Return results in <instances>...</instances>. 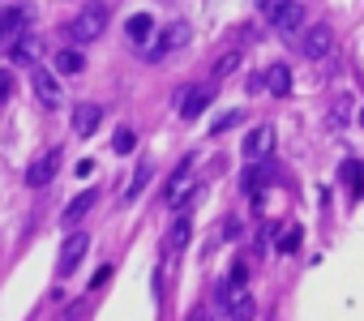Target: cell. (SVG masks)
I'll use <instances>...</instances> for the list:
<instances>
[{"mask_svg": "<svg viewBox=\"0 0 364 321\" xmlns=\"http://www.w3.org/2000/svg\"><path fill=\"white\" fill-rule=\"evenodd\" d=\"M107 31V5H86L73 22H69V43H95L99 35Z\"/></svg>", "mask_w": 364, "mask_h": 321, "instance_id": "obj_1", "label": "cell"}, {"mask_svg": "<svg viewBox=\"0 0 364 321\" xmlns=\"http://www.w3.org/2000/svg\"><path fill=\"white\" fill-rule=\"evenodd\" d=\"M219 308H223L228 317H253L257 304H253L249 283H245V278H228V283L219 287Z\"/></svg>", "mask_w": 364, "mask_h": 321, "instance_id": "obj_2", "label": "cell"}, {"mask_svg": "<svg viewBox=\"0 0 364 321\" xmlns=\"http://www.w3.org/2000/svg\"><path fill=\"white\" fill-rule=\"evenodd\" d=\"M266 18H270V26L279 35H291V31H300L304 9L296 5V0H266Z\"/></svg>", "mask_w": 364, "mask_h": 321, "instance_id": "obj_3", "label": "cell"}, {"mask_svg": "<svg viewBox=\"0 0 364 321\" xmlns=\"http://www.w3.org/2000/svg\"><path fill=\"white\" fill-rule=\"evenodd\" d=\"M270 154H274V124H257L249 133V141H245V163L257 168V163H266Z\"/></svg>", "mask_w": 364, "mask_h": 321, "instance_id": "obj_4", "label": "cell"}, {"mask_svg": "<svg viewBox=\"0 0 364 321\" xmlns=\"http://www.w3.org/2000/svg\"><path fill=\"white\" fill-rule=\"evenodd\" d=\"M26 22H31L26 5H5L0 9V43H14L18 35H26Z\"/></svg>", "mask_w": 364, "mask_h": 321, "instance_id": "obj_5", "label": "cell"}, {"mask_svg": "<svg viewBox=\"0 0 364 321\" xmlns=\"http://www.w3.org/2000/svg\"><path fill=\"white\" fill-rule=\"evenodd\" d=\"M56 168H60V146H52L48 154H39L35 163L26 168V185H31V189H43V185L56 176Z\"/></svg>", "mask_w": 364, "mask_h": 321, "instance_id": "obj_6", "label": "cell"}, {"mask_svg": "<svg viewBox=\"0 0 364 321\" xmlns=\"http://www.w3.org/2000/svg\"><path fill=\"white\" fill-rule=\"evenodd\" d=\"M300 48H304V56H309V60H321V56H330V52H334V31L321 22V26H313V31L304 35V43H300Z\"/></svg>", "mask_w": 364, "mask_h": 321, "instance_id": "obj_7", "label": "cell"}, {"mask_svg": "<svg viewBox=\"0 0 364 321\" xmlns=\"http://www.w3.org/2000/svg\"><path fill=\"white\" fill-rule=\"evenodd\" d=\"M210 94H215V86H189V90H180V99H176V107H180V116L185 120H193L206 103H210Z\"/></svg>", "mask_w": 364, "mask_h": 321, "instance_id": "obj_8", "label": "cell"}, {"mask_svg": "<svg viewBox=\"0 0 364 321\" xmlns=\"http://www.w3.org/2000/svg\"><path fill=\"white\" fill-rule=\"evenodd\" d=\"M86 249H90V240H86V236H69V240H65V253H60V261H56V274H60V278H69V274L77 270V261L86 257Z\"/></svg>", "mask_w": 364, "mask_h": 321, "instance_id": "obj_9", "label": "cell"}, {"mask_svg": "<svg viewBox=\"0 0 364 321\" xmlns=\"http://www.w3.org/2000/svg\"><path fill=\"white\" fill-rule=\"evenodd\" d=\"M185 39H189V26H185V22H171V26H167V31L159 35V43H154V48H150L146 56H150V60H163L167 52H176V48L185 43Z\"/></svg>", "mask_w": 364, "mask_h": 321, "instance_id": "obj_10", "label": "cell"}, {"mask_svg": "<svg viewBox=\"0 0 364 321\" xmlns=\"http://www.w3.org/2000/svg\"><path fill=\"white\" fill-rule=\"evenodd\" d=\"M99 120H103V107L99 103H77L73 107V133L77 137H90L99 129Z\"/></svg>", "mask_w": 364, "mask_h": 321, "instance_id": "obj_11", "label": "cell"}, {"mask_svg": "<svg viewBox=\"0 0 364 321\" xmlns=\"http://www.w3.org/2000/svg\"><path fill=\"white\" fill-rule=\"evenodd\" d=\"M9 56H14V65H35V56H39V39H35V35H18V39L9 43Z\"/></svg>", "mask_w": 364, "mask_h": 321, "instance_id": "obj_12", "label": "cell"}, {"mask_svg": "<svg viewBox=\"0 0 364 321\" xmlns=\"http://www.w3.org/2000/svg\"><path fill=\"white\" fill-rule=\"evenodd\" d=\"M35 94H39L48 107H56V103H60V82H56L52 73H43V69H39V73H35Z\"/></svg>", "mask_w": 364, "mask_h": 321, "instance_id": "obj_13", "label": "cell"}, {"mask_svg": "<svg viewBox=\"0 0 364 321\" xmlns=\"http://www.w3.org/2000/svg\"><path fill=\"white\" fill-rule=\"evenodd\" d=\"M266 90H270V94H287V90H291V69H287V65H274V69L266 73Z\"/></svg>", "mask_w": 364, "mask_h": 321, "instance_id": "obj_14", "label": "cell"}, {"mask_svg": "<svg viewBox=\"0 0 364 321\" xmlns=\"http://www.w3.org/2000/svg\"><path fill=\"white\" fill-rule=\"evenodd\" d=\"M185 189H189V158H185V163L176 168V176H171V185H167V202L176 206V202H180V193H185Z\"/></svg>", "mask_w": 364, "mask_h": 321, "instance_id": "obj_15", "label": "cell"}, {"mask_svg": "<svg viewBox=\"0 0 364 321\" xmlns=\"http://www.w3.org/2000/svg\"><path fill=\"white\" fill-rule=\"evenodd\" d=\"M146 180H150V158H141V163L133 168V180H129V189H124V197H137V193L146 189Z\"/></svg>", "mask_w": 364, "mask_h": 321, "instance_id": "obj_16", "label": "cell"}, {"mask_svg": "<svg viewBox=\"0 0 364 321\" xmlns=\"http://www.w3.org/2000/svg\"><path fill=\"white\" fill-rule=\"evenodd\" d=\"M90 206H95V193H82V197H73V202H69V210H65L60 219H65V223H77Z\"/></svg>", "mask_w": 364, "mask_h": 321, "instance_id": "obj_17", "label": "cell"}, {"mask_svg": "<svg viewBox=\"0 0 364 321\" xmlns=\"http://www.w3.org/2000/svg\"><path fill=\"white\" fill-rule=\"evenodd\" d=\"M343 180H347V189L360 197V193H364V163H343Z\"/></svg>", "mask_w": 364, "mask_h": 321, "instance_id": "obj_18", "label": "cell"}, {"mask_svg": "<svg viewBox=\"0 0 364 321\" xmlns=\"http://www.w3.org/2000/svg\"><path fill=\"white\" fill-rule=\"evenodd\" d=\"M82 65H86V60H82V52H73V48L56 56V69H60V73H82Z\"/></svg>", "mask_w": 364, "mask_h": 321, "instance_id": "obj_19", "label": "cell"}, {"mask_svg": "<svg viewBox=\"0 0 364 321\" xmlns=\"http://www.w3.org/2000/svg\"><path fill=\"white\" fill-rule=\"evenodd\" d=\"M185 240H189V219H176V227H171V236H167V253H176Z\"/></svg>", "mask_w": 364, "mask_h": 321, "instance_id": "obj_20", "label": "cell"}, {"mask_svg": "<svg viewBox=\"0 0 364 321\" xmlns=\"http://www.w3.org/2000/svg\"><path fill=\"white\" fill-rule=\"evenodd\" d=\"M296 244H300V227L291 223V227L279 232V253H296Z\"/></svg>", "mask_w": 364, "mask_h": 321, "instance_id": "obj_21", "label": "cell"}, {"mask_svg": "<svg viewBox=\"0 0 364 321\" xmlns=\"http://www.w3.org/2000/svg\"><path fill=\"white\" fill-rule=\"evenodd\" d=\"M133 39H146V31H150V18L146 13H137V18H129V26H124Z\"/></svg>", "mask_w": 364, "mask_h": 321, "instance_id": "obj_22", "label": "cell"}, {"mask_svg": "<svg viewBox=\"0 0 364 321\" xmlns=\"http://www.w3.org/2000/svg\"><path fill=\"white\" fill-rule=\"evenodd\" d=\"M112 146H116V154H129V150H133V129H116Z\"/></svg>", "mask_w": 364, "mask_h": 321, "instance_id": "obj_23", "label": "cell"}, {"mask_svg": "<svg viewBox=\"0 0 364 321\" xmlns=\"http://www.w3.org/2000/svg\"><path fill=\"white\" fill-rule=\"evenodd\" d=\"M232 124H240V111H228V116H219V120H215V133H228Z\"/></svg>", "mask_w": 364, "mask_h": 321, "instance_id": "obj_24", "label": "cell"}, {"mask_svg": "<svg viewBox=\"0 0 364 321\" xmlns=\"http://www.w3.org/2000/svg\"><path fill=\"white\" fill-rule=\"evenodd\" d=\"M9 90H14V73H9V69H0V103L9 99Z\"/></svg>", "mask_w": 364, "mask_h": 321, "instance_id": "obj_25", "label": "cell"}, {"mask_svg": "<svg viewBox=\"0 0 364 321\" xmlns=\"http://www.w3.org/2000/svg\"><path fill=\"white\" fill-rule=\"evenodd\" d=\"M232 69H236V52H232V56H223V60L215 65V77H223V73H232Z\"/></svg>", "mask_w": 364, "mask_h": 321, "instance_id": "obj_26", "label": "cell"}, {"mask_svg": "<svg viewBox=\"0 0 364 321\" xmlns=\"http://www.w3.org/2000/svg\"><path fill=\"white\" fill-rule=\"evenodd\" d=\"M107 278H112V266H103V270H99V274H95V283H90V287H103V283H107Z\"/></svg>", "mask_w": 364, "mask_h": 321, "instance_id": "obj_27", "label": "cell"}]
</instances>
